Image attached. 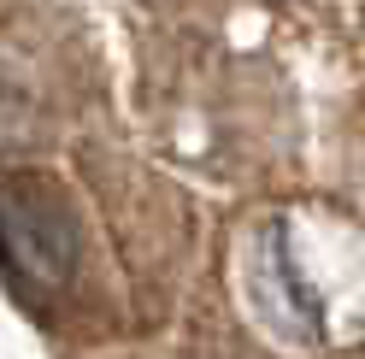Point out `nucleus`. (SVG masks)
Here are the masks:
<instances>
[{
	"label": "nucleus",
	"instance_id": "obj_1",
	"mask_svg": "<svg viewBox=\"0 0 365 359\" xmlns=\"http://www.w3.org/2000/svg\"><path fill=\"white\" fill-rule=\"evenodd\" d=\"M77 212L53 177L6 171L0 177V265L24 295H59L77 277Z\"/></svg>",
	"mask_w": 365,
	"mask_h": 359
},
{
	"label": "nucleus",
	"instance_id": "obj_2",
	"mask_svg": "<svg viewBox=\"0 0 365 359\" xmlns=\"http://www.w3.org/2000/svg\"><path fill=\"white\" fill-rule=\"evenodd\" d=\"M247 301H254L259 324H271L289 342H318L324 335V295L301 277L283 224H265L254 254H247Z\"/></svg>",
	"mask_w": 365,
	"mask_h": 359
}]
</instances>
